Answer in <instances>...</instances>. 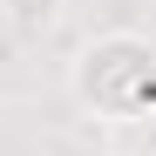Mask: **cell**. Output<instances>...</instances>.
I'll return each instance as SVG.
<instances>
[{
	"label": "cell",
	"instance_id": "cell-1",
	"mask_svg": "<svg viewBox=\"0 0 156 156\" xmlns=\"http://www.w3.org/2000/svg\"><path fill=\"white\" fill-rule=\"evenodd\" d=\"M68 102L102 129L156 122V34L143 27H102L68 61Z\"/></svg>",
	"mask_w": 156,
	"mask_h": 156
},
{
	"label": "cell",
	"instance_id": "cell-2",
	"mask_svg": "<svg viewBox=\"0 0 156 156\" xmlns=\"http://www.w3.org/2000/svg\"><path fill=\"white\" fill-rule=\"evenodd\" d=\"M61 20H68V0H0V27H7V41H20V48L55 41Z\"/></svg>",
	"mask_w": 156,
	"mask_h": 156
},
{
	"label": "cell",
	"instance_id": "cell-3",
	"mask_svg": "<svg viewBox=\"0 0 156 156\" xmlns=\"http://www.w3.org/2000/svg\"><path fill=\"white\" fill-rule=\"evenodd\" d=\"M109 156H156V149H136V143H122V149H109Z\"/></svg>",
	"mask_w": 156,
	"mask_h": 156
}]
</instances>
